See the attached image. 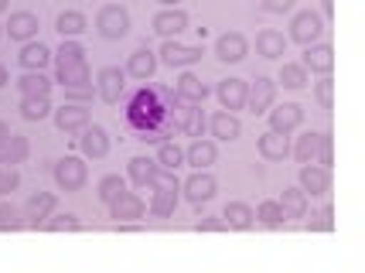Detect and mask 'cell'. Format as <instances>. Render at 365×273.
<instances>
[{"instance_id":"obj_1","label":"cell","mask_w":365,"mask_h":273,"mask_svg":"<svg viewBox=\"0 0 365 273\" xmlns=\"http://www.w3.org/2000/svg\"><path fill=\"white\" fill-rule=\"evenodd\" d=\"M175 103H178L175 89L140 86V89H133L127 96L123 120H127V127L137 133V140H143V144H160V140L171 137V130H175V120H171Z\"/></svg>"},{"instance_id":"obj_2","label":"cell","mask_w":365,"mask_h":273,"mask_svg":"<svg viewBox=\"0 0 365 273\" xmlns=\"http://www.w3.org/2000/svg\"><path fill=\"white\" fill-rule=\"evenodd\" d=\"M55 62V82L62 89H93V76L86 65V48L72 38H62V48L51 51Z\"/></svg>"},{"instance_id":"obj_3","label":"cell","mask_w":365,"mask_h":273,"mask_svg":"<svg viewBox=\"0 0 365 273\" xmlns=\"http://www.w3.org/2000/svg\"><path fill=\"white\" fill-rule=\"evenodd\" d=\"M178 202H181V181L175 177V171H160L158 181L150 185V205H147V212L154 219H168V215H175Z\"/></svg>"},{"instance_id":"obj_4","label":"cell","mask_w":365,"mask_h":273,"mask_svg":"<svg viewBox=\"0 0 365 273\" xmlns=\"http://www.w3.org/2000/svg\"><path fill=\"white\" fill-rule=\"evenodd\" d=\"M96 34H99V38H106V41H120V38H127L130 34V14L120 7V4H106V7H99V14H96Z\"/></svg>"},{"instance_id":"obj_5","label":"cell","mask_w":365,"mask_h":273,"mask_svg":"<svg viewBox=\"0 0 365 273\" xmlns=\"http://www.w3.org/2000/svg\"><path fill=\"white\" fill-rule=\"evenodd\" d=\"M202 45H185V41H178V38H164V45L158 51V62L171 65V68H188V65L202 62Z\"/></svg>"},{"instance_id":"obj_6","label":"cell","mask_w":365,"mask_h":273,"mask_svg":"<svg viewBox=\"0 0 365 273\" xmlns=\"http://www.w3.org/2000/svg\"><path fill=\"white\" fill-rule=\"evenodd\" d=\"M324 38V17L314 14V11H297L294 21H290V41L297 45H314Z\"/></svg>"},{"instance_id":"obj_7","label":"cell","mask_w":365,"mask_h":273,"mask_svg":"<svg viewBox=\"0 0 365 273\" xmlns=\"http://www.w3.org/2000/svg\"><path fill=\"white\" fill-rule=\"evenodd\" d=\"M127 68H116V65H106V68H99V76H96V93L103 103H120L123 96V89H127Z\"/></svg>"},{"instance_id":"obj_8","label":"cell","mask_w":365,"mask_h":273,"mask_svg":"<svg viewBox=\"0 0 365 273\" xmlns=\"http://www.w3.org/2000/svg\"><path fill=\"white\" fill-rule=\"evenodd\" d=\"M297 188H301L307 198H324V195L331 192V168L307 161L301 168V185H297Z\"/></svg>"},{"instance_id":"obj_9","label":"cell","mask_w":365,"mask_h":273,"mask_svg":"<svg viewBox=\"0 0 365 273\" xmlns=\"http://www.w3.org/2000/svg\"><path fill=\"white\" fill-rule=\"evenodd\" d=\"M86 177H89V168H86L82 158H62V161H55V185L62 192H79L82 185H86Z\"/></svg>"},{"instance_id":"obj_10","label":"cell","mask_w":365,"mask_h":273,"mask_svg":"<svg viewBox=\"0 0 365 273\" xmlns=\"http://www.w3.org/2000/svg\"><path fill=\"white\" fill-rule=\"evenodd\" d=\"M79 150L82 158H89V161H103L106 154H110V133L99 127V123H86L79 130Z\"/></svg>"},{"instance_id":"obj_11","label":"cell","mask_w":365,"mask_h":273,"mask_svg":"<svg viewBox=\"0 0 365 273\" xmlns=\"http://www.w3.org/2000/svg\"><path fill=\"white\" fill-rule=\"evenodd\" d=\"M277 103V82L267 79V76H256L253 86H250V93H246V110L250 113H267Z\"/></svg>"},{"instance_id":"obj_12","label":"cell","mask_w":365,"mask_h":273,"mask_svg":"<svg viewBox=\"0 0 365 273\" xmlns=\"http://www.w3.org/2000/svg\"><path fill=\"white\" fill-rule=\"evenodd\" d=\"M215 192H219V181L208 175V171H195V175L181 185V195H185L188 202H195V205L212 202V198H215Z\"/></svg>"},{"instance_id":"obj_13","label":"cell","mask_w":365,"mask_h":273,"mask_svg":"<svg viewBox=\"0 0 365 273\" xmlns=\"http://www.w3.org/2000/svg\"><path fill=\"white\" fill-rule=\"evenodd\" d=\"M246 55H250V41H246L239 31L219 34V41H215V58H219V62L236 65V62H242Z\"/></svg>"},{"instance_id":"obj_14","label":"cell","mask_w":365,"mask_h":273,"mask_svg":"<svg viewBox=\"0 0 365 273\" xmlns=\"http://www.w3.org/2000/svg\"><path fill=\"white\" fill-rule=\"evenodd\" d=\"M246 93H250V82L246 79H222L215 86V96L222 103V110H229V113L246 110Z\"/></svg>"},{"instance_id":"obj_15","label":"cell","mask_w":365,"mask_h":273,"mask_svg":"<svg viewBox=\"0 0 365 273\" xmlns=\"http://www.w3.org/2000/svg\"><path fill=\"white\" fill-rule=\"evenodd\" d=\"M301 65L307 68V72H318V76H331V68H334V51H331V45H324V41L304 45Z\"/></svg>"},{"instance_id":"obj_16","label":"cell","mask_w":365,"mask_h":273,"mask_svg":"<svg viewBox=\"0 0 365 273\" xmlns=\"http://www.w3.org/2000/svg\"><path fill=\"white\" fill-rule=\"evenodd\" d=\"M270 130H277V133H294V130L304 123V110L297 106V103H284V106H270Z\"/></svg>"},{"instance_id":"obj_17","label":"cell","mask_w":365,"mask_h":273,"mask_svg":"<svg viewBox=\"0 0 365 273\" xmlns=\"http://www.w3.org/2000/svg\"><path fill=\"white\" fill-rule=\"evenodd\" d=\"M51 116H55V127L65 130V133H79L89 123V110L82 103H65L58 110H51Z\"/></svg>"},{"instance_id":"obj_18","label":"cell","mask_w":365,"mask_h":273,"mask_svg":"<svg viewBox=\"0 0 365 273\" xmlns=\"http://www.w3.org/2000/svg\"><path fill=\"white\" fill-rule=\"evenodd\" d=\"M110 215L116 222H133V219H143L147 215V205L137 192H123L116 202H110Z\"/></svg>"},{"instance_id":"obj_19","label":"cell","mask_w":365,"mask_h":273,"mask_svg":"<svg viewBox=\"0 0 365 273\" xmlns=\"http://www.w3.org/2000/svg\"><path fill=\"white\" fill-rule=\"evenodd\" d=\"M158 51L150 48H137L133 55L127 58V76L130 79H140V82H150L154 79V72H158Z\"/></svg>"},{"instance_id":"obj_20","label":"cell","mask_w":365,"mask_h":273,"mask_svg":"<svg viewBox=\"0 0 365 273\" xmlns=\"http://www.w3.org/2000/svg\"><path fill=\"white\" fill-rule=\"evenodd\" d=\"M154 31L160 38H178V34L188 31V14L178 7H164L160 14H154Z\"/></svg>"},{"instance_id":"obj_21","label":"cell","mask_w":365,"mask_h":273,"mask_svg":"<svg viewBox=\"0 0 365 273\" xmlns=\"http://www.w3.org/2000/svg\"><path fill=\"white\" fill-rule=\"evenodd\" d=\"M4 31L24 45V41H31L34 34H38V14H34V11H14V14L7 17Z\"/></svg>"},{"instance_id":"obj_22","label":"cell","mask_w":365,"mask_h":273,"mask_svg":"<svg viewBox=\"0 0 365 273\" xmlns=\"http://www.w3.org/2000/svg\"><path fill=\"white\" fill-rule=\"evenodd\" d=\"M215 161H219V147H215V140L195 137V144L185 150V164H191L195 171H208Z\"/></svg>"},{"instance_id":"obj_23","label":"cell","mask_w":365,"mask_h":273,"mask_svg":"<svg viewBox=\"0 0 365 273\" xmlns=\"http://www.w3.org/2000/svg\"><path fill=\"white\" fill-rule=\"evenodd\" d=\"M158 175H160V164L154 161V158H143L140 154V158H133V161L127 164V177L137 185V188H143V192L158 181Z\"/></svg>"},{"instance_id":"obj_24","label":"cell","mask_w":365,"mask_h":273,"mask_svg":"<svg viewBox=\"0 0 365 273\" xmlns=\"http://www.w3.org/2000/svg\"><path fill=\"white\" fill-rule=\"evenodd\" d=\"M17 62L24 65V72H45L48 65H51V48L41 45V41H24V48L17 55Z\"/></svg>"},{"instance_id":"obj_25","label":"cell","mask_w":365,"mask_h":273,"mask_svg":"<svg viewBox=\"0 0 365 273\" xmlns=\"http://www.w3.org/2000/svg\"><path fill=\"white\" fill-rule=\"evenodd\" d=\"M208 130H212V137L215 140H225V144H232V140H239V133H242V123H239L236 113H215L212 120H208Z\"/></svg>"},{"instance_id":"obj_26","label":"cell","mask_w":365,"mask_h":273,"mask_svg":"<svg viewBox=\"0 0 365 273\" xmlns=\"http://www.w3.org/2000/svg\"><path fill=\"white\" fill-rule=\"evenodd\" d=\"M28 154H31V144H28V137H17V133H7L4 140H0V164H24L28 161Z\"/></svg>"},{"instance_id":"obj_27","label":"cell","mask_w":365,"mask_h":273,"mask_svg":"<svg viewBox=\"0 0 365 273\" xmlns=\"http://www.w3.org/2000/svg\"><path fill=\"white\" fill-rule=\"evenodd\" d=\"M21 212H24V219H28L31 225L45 222L48 215L55 212V195H51V192H34L31 198L24 202V209H21Z\"/></svg>"},{"instance_id":"obj_28","label":"cell","mask_w":365,"mask_h":273,"mask_svg":"<svg viewBox=\"0 0 365 273\" xmlns=\"http://www.w3.org/2000/svg\"><path fill=\"white\" fill-rule=\"evenodd\" d=\"M256 147H259V154H263L267 161H284L287 154H290V137H287V133H277V130H267Z\"/></svg>"},{"instance_id":"obj_29","label":"cell","mask_w":365,"mask_h":273,"mask_svg":"<svg viewBox=\"0 0 365 273\" xmlns=\"http://www.w3.org/2000/svg\"><path fill=\"white\" fill-rule=\"evenodd\" d=\"M256 51H259L263 58H284L287 38L280 31H273V28H263V31L256 34Z\"/></svg>"},{"instance_id":"obj_30","label":"cell","mask_w":365,"mask_h":273,"mask_svg":"<svg viewBox=\"0 0 365 273\" xmlns=\"http://www.w3.org/2000/svg\"><path fill=\"white\" fill-rule=\"evenodd\" d=\"M222 222L225 229H239V232H246V229H253V209L246 205V202H229L222 212Z\"/></svg>"},{"instance_id":"obj_31","label":"cell","mask_w":365,"mask_h":273,"mask_svg":"<svg viewBox=\"0 0 365 273\" xmlns=\"http://www.w3.org/2000/svg\"><path fill=\"white\" fill-rule=\"evenodd\" d=\"M55 31L62 34V38H79V34L89 31V17L82 14V11H62L58 21H55Z\"/></svg>"},{"instance_id":"obj_32","label":"cell","mask_w":365,"mask_h":273,"mask_svg":"<svg viewBox=\"0 0 365 273\" xmlns=\"http://www.w3.org/2000/svg\"><path fill=\"white\" fill-rule=\"evenodd\" d=\"M17 93L21 96H51V79L45 72H24L17 79Z\"/></svg>"},{"instance_id":"obj_33","label":"cell","mask_w":365,"mask_h":273,"mask_svg":"<svg viewBox=\"0 0 365 273\" xmlns=\"http://www.w3.org/2000/svg\"><path fill=\"white\" fill-rule=\"evenodd\" d=\"M175 93L185 103H205V96H208V86L198 76H191V72H185L181 79H178V86H175Z\"/></svg>"},{"instance_id":"obj_34","label":"cell","mask_w":365,"mask_h":273,"mask_svg":"<svg viewBox=\"0 0 365 273\" xmlns=\"http://www.w3.org/2000/svg\"><path fill=\"white\" fill-rule=\"evenodd\" d=\"M253 219L263 225V229H280V225L287 222V215H284V209H280V202H277V198L259 202V205H256V212H253Z\"/></svg>"},{"instance_id":"obj_35","label":"cell","mask_w":365,"mask_h":273,"mask_svg":"<svg viewBox=\"0 0 365 273\" xmlns=\"http://www.w3.org/2000/svg\"><path fill=\"white\" fill-rule=\"evenodd\" d=\"M318 147H321V133L304 130L301 137H297V144L290 147V154H294L301 164H307V161H318Z\"/></svg>"},{"instance_id":"obj_36","label":"cell","mask_w":365,"mask_h":273,"mask_svg":"<svg viewBox=\"0 0 365 273\" xmlns=\"http://www.w3.org/2000/svg\"><path fill=\"white\" fill-rule=\"evenodd\" d=\"M280 202V209H284L287 219H304L307 215V195L301 188H284V195L277 198Z\"/></svg>"},{"instance_id":"obj_37","label":"cell","mask_w":365,"mask_h":273,"mask_svg":"<svg viewBox=\"0 0 365 273\" xmlns=\"http://www.w3.org/2000/svg\"><path fill=\"white\" fill-rule=\"evenodd\" d=\"M154 161L160 164V171H178V168L185 164V147H178L175 140H160Z\"/></svg>"},{"instance_id":"obj_38","label":"cell","mask_w":365,"mask_h":273,"mask_svg":"<svg viewBox=\"0 0 365 273\" xmlns=\"http://www.w3.org/2000/svg\"><path fill=\"white\" fill-rule=\"evenodd\" d=\"M123 192H127V177L123 175H106L99 185H96V195H99V202H103V205L116 202Z\"/></svg>"},{"instance_id":"obj_39","label":"cell","mask_w":365,"mask_h":273,"mask_svg":"<svg viewBox=\"0 0 365 273\" xmlns=\"http://www.w3.org/2000/svg\"><path fill=\"white\" fill-rule=\"evenodd\" d=\"M280 82H284V89H307V68L301 62H284L280 65Z\"/></svg>"},{"instance_id":"obj_40","label":"cell","mask_w":365,"mask_h":273,"mask_svg":"<svg viewBox=\"0 0 365 273\" xmlns=\"http://www.w3.org/2000/svg\"><path fill=\"white\" fill-rule=\"evenodd\" d=\"M48 113H51V99L48 96H21V116L24 120H45Z\"/></svg>"},{"instance_id":"obj_41","label":"cell","mask_w":365,"mask_h":273,"mask_svg":"<svg viewBox=\"0 0 365 273\" xmlns=\"http://www.w3.org/2000/svg\"><path fill=\"white\" fill-rule=\"evenodd\" d=\"M208 127V116L205 110H202V103H191L188 106V116H185V123H181V130L188 133V137H202V130Z\"/></svg>"},{"instance_id":"obj_42","label":"cell","mask_w":365,"mask_h":273,"mask_svg":"<svg viewBox=\"0 0 365 273\" xmlns=\"http://www.w3.org/2000/svg\"><path fill=\"white\" fill-rule=\"evenodd\" d=\"M45 229H48V232H79L82 222L76 219V215H68V212H65V215H48Z\"/></svg>"},{"instance_id":"obj_43","label":"cell","mask_w":365,"mask_h":273,"mask_svg":"<svg viewBox=\"0 0 365 273\" xmlns=\"http://www.w3.org/2000/svg\"><path fill=\"white\" fill-rule=\"evenodd\" d=\"M21 225H24V212L11 202H0V229H21Z\"/></svg>"},{"instance_id":"obj_44","label":"cell","mask_w":365,"mask_h":273,"mask_svg":"<svg viewBox=\"0 0 365 273\" xmlns=\"http://www.w3.org/2000/svg\"><path fill=\"white\" fill-rule=\"evenodd\" d=\"M314 99L321 103V110H331L334 106V82L324 76L321 82H314Z\"/></svg>"},{"instance_id":"obj_45","label":"cell","mask_w":365,"mask_h":273,"mask_svg":"<svg viewBox=\"0 0 365 273\" xmlns=\"http://www.w3.org/2000/svg\"><path fill=\"white\" fill-rule=\"evenodd\" d=\"M17 185H21V175H17L11 164H0V195L17 192Z\"/></svg>"},{"instance_id":"obj_46","label":"cell","mask_w":365,"mask_h":273,"mask_svg":"<svg viewBox=\"0 0 365 273\" xmlns=\"http://www.w3.org/2000/svg\"><path fill=\"white\" fill-rule=\"evenodd\" d=\"M195 229H198V232H222L225 222H222V215H205V219L195 222Z\"/></svg>"},{"instance_id":"obj_47","label":"cell","mask_w":365,"mask_h":273,"mask_svg":"<svg viewBox=\"0 0 365 273\" xmlns=\"http://www.w3.org/2000/svg\"><path fill=\"white\" fill-rule=\"evenodd\" d=\"M294 7V0H263V11H270V14H287Z\"/></svg>"},{"instance_id":"obj_48","label":"cell","mask_w":365,"mask_h":273,"mask_svg":"<svg viewBox=\"0 0 365 273\" xmlns=\"http://www.w3.org/2000/svg\"><path fill=\"white\" fill-rule=\"evenodd\" d=\"M65 96L72 99V103H86V99L93 96V89H65Z\"/></svg>"},{"instance_id":"obj_49","label":"cell","mask_w":365,"mask_h":273,"mask_svg":"<svg viewBox=\"0 0 365 273\" xmlns=\"http://www.w3.org/2000/svg\"><path fill=\"white\" fill-rule=\"evenodd\" d=\"M331 7H334V0H321V14L324 17H331Z\"/></svg>"},{"instance_id":"obj_50","label":"cell","mask_w":365,"mask_h":273,"mask_svg":"<svg viewBox=\"0 0 365 273\" xmlns=\"http://www.w3.org/2000/svg\"><path fill=\"white\" fill-rule=\"evenodd\" d=\"M7 82H11V76H7V68H4V65H0V89H4V86H7Z\"/></svg>"},{"instance_id":"obj_51","label":"cell","mask_w":365,"mask_h":273,"mask_svg":"<svg viewBox=\"0 0 365 273\" xmlns=\"http://www.w3.org/2000/svg\"><path fill=\"white\" fill-rule=\"evenodd\" d=\"M160 4H164V7H178L181 0H160Z\"/></svg>"},{"instance_id":"obj_52","label":"cell","mask_w":365,"mask_h":273,"mask_svg":"<svg viewBox=\"0 0 365 273\" xmlns=\"http://www.w3.org/2000/svg\"><path fill=\"white\" fill-rule=\"evenodd\" d=\"M7 133H11V130H7V123H0V140H4Z\"/></svg>"},{"instance_id":"obj_53","label":"cell","mask_w":365,"mask_h":273,"mask_svg":"<svg viewBox=\"0 0 365 273\" xmlns=\"http://www.w3.org/2000/svg\"><path fill=\"white\" fill-rule=\"evenodd\" d=\"M4 7H7V0H0V14H4Z\"/></svg>"},{"instance_id":"obj_54","label":"cell","mask_w":365,"mask_h":273,"mask_svg":"<svg viewBox=\"0 0 365 273\" xmlns=\"http://www.w3.org/2000/svg\"><path fill=\"white\" fill-rule=\"evenodd\" d=\"M0 34H4V24H0Z\"/></svg>"}]
</instances>
